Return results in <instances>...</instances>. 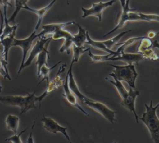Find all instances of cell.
Instances as JSON below:
<instances>
[{"mask_svg": "<svg viewBox=\"0 0 159 143\" xmlns=\"http://www.w3.org/2000/svg\"><path fill=\"white\" fill-rule=\"evenodd\" d=\"M145 59L143 55L140 53H125L123 52L120 55H119L114 57H109L107 60L112 61H122L125 62L127 64H133L135 63L137 65L139 63V62Z\"/></svg>", "mask_w": 159, "mask_h": 143, "instance_id": "5bb4252c", "label": "cell"}, {"mask_svg": "<svg viewBox=\"0 0 159 143\" xmlns=\"http://www.w3.org/2000/svg\"><path fill=\"white\" fill-rule=\"evenodd\" d=\"M71 35H72V34H71L70 32H68L66 30H64L63 29H60L52 34V39H55V40H58V39H64L68 37L71 36Z\"/></svg>", "mask_w": 159, "mask_h": 143, "instance_id": "f546056e", "label": "cell"}, {"mask_svg": "<svg viewBox=\"0 0 159 143\" xmlns=\"http://www.w3.org/2000/svg\"><path fill=\"white\" fill-rule=\"evenodd\" d=\"M40 121H41L43 123V128L48 132L57 134V132L61 133L70 142H71L70 138L68 136V134L66 132L67 127H63L60 126L57 121H55L53 119L51 118H47L45 116H43L40 119Z\"/></svg>", "mask_w": 159, "mask_h": 143, "instance_id": "30bf717a", "label": "cell"}, {"mask_svg": "<svg viewBox=\"0 0 159 143\" xmlns=\"http://www.w3.org/2000/svg\"><path fill=\"white\" fill-rule=\"evenodd\" d=\"M38 38L39 39L36 41V43L32 48L28 58H27V60H25L24 63V68L30 65L34 59L37 57V55L40 52L42 51L48 52V47L50 40L52 39V37H46L45 36H41Z\"/></svg>", "mask_w": 159, "mask_h": 143, "instance_id": "ba28073f", "label": "cell"}, {"mask_svg": "<svg viewBox=\"0 0 159 143\" xmlns=\"http://www.w3.org/2000/svg\"><path fill=\"white\" fill-rule=\"evenodd\" d=\"M61 62V61H60V62H58L57 63H56L54 65H53L52 67H48L47 65H43L41 68H40V73H39V75L38 76V78H40L42 76V79L40 81V82L37 84V85H39L40 83H41L44 80H46L47 81V85H48L49 83V73L50 72H51L52 70H53L54 68H55L58 64H60V63Z\"/></svg>", "mask_w": 159, "mask_h": 143, "instance_id": "603a6c76", "label": "cell"}, {"mask_svg": "<svg viewBox=\"0 0 159 143\" xmlns=\"http://www.w3.org/2000/svg\"><path fill=\"white\" fill-rule=\"evenodd\" d=\"M66 66V65L65 64V65H63L61 67H60V68H59L57 73L56 74L55 77L54 78V79L51 82H49L48 85H47V88L45 90V91L40 96H37L38 97V102L39 103L40 107V105H41V101L44 98H45L48 95V94H49L52 91L57 90L59 86H61L63 84L64 80L61 78L60 75L65 70V67Z\"/></svg>", "mask_w": 159, "mask_h": 143, "instance_id": "8fae6325", "label": "cell"}, {"mask_svg": "<svg viewBox=\"0 0 159 143\" xmlns=\"http://www.w3.org/2000/svg\"><path fill=\"white\" fill-rule=\"evenodd\" d=\"M75 25H77L78 32L76 34L73 35V43L76 46H83L86 40V32L87 30L81 26L80 24L75 22Z\"/></svg>", "mask_w": 159, "mask_h": 143, "instance_id": "ac0fdd59", "label": "cell"}, {"mask_svg": "<svg viewBox=\"0 0 159 143\" xmlns=\"http://www.w3.org/2000/svg\"><path fill=\"white\" fill-rule=\"evenodd\" d=\"M27 129V127H26L25 129H24L23 131H22L20 133L17 134H14V135L11 136L9 138H7L5 139V141H7V142H14V143H22V141L20 139V136L26 131V130Z\"/></svg>", "mask_w": 159, "mask_h": 143, "instance_id": "1f68e13d", "label": "cell"}, {"mask_svg": "<svg viewBox=\"0 0 159 143\" xmlns=\"http://www.w3.org/2000/svg\"><path fill=\"white\" fill-rule=\"evenodd\" d=\"M72 48H73V58L71 62L73 63L75 62H78L80 57L86 52H88L90 48H86L85 47L81 46L78 47L75 45V44H73L72 45Z\"/></svg>", "mask_w": 159, "mask_h": 143, "instance_id": "4316f807", "label": "cell"}, {"mask_svg": "<svg viewBox=\"0 0 159 143\" xmlns=\"http://www.w3.org/2000/svg\"><path fill=\"white\" fill-rule=\"evenodd\" d=\"M75 24L74 21L71 22H67L65 23H57V24H49L46 25H43L42 26V31L37 34L38 37H40L41 36H45L48 34H53L54 32L57 31L58 30L60 29H63L65 27Z\"/></svg>", "mask_w": 159, "mask_h": 143, "instance_id": "9a60e30c", "label": "cell"}, {"mask_svg": "<svg viewBox=\"0 0 159 143\" xmlns=\"http://www.w3.org/2000/svg\"><path fill=\"white\" fill-rule=\"evenodd\" d=\"M18 27H16L13 32L11 33V35L9 36L5 37L2 39H0L1 43L3 47V52H4V58L6 61H7V57H8V53L10 50V48L12 47V43L14 41V39L15 38L16 34V30Z\"/></svg>", "mask_w": 159, "mask_h": 143, "instance_id": "e0dca14e", "label": "cell"}, {"mask_svg": "<svg viewBox=\"0 0 159 143\" xmlns=\"http://www.w3.org/2000/svg\"><path fill=\"white\" fill-rule=\"evenodd\" d=\"M132 30H126V31H124V32H122L120 33H119V34H117V35H116L115 37L110 39H108V40H104V41H102V42L104 44V45L109 49H111L112 50V47L114 45H116L117 44V42L119 41V40L127 33L128 32H131Z\"/></svg>", "mask_w": 159, "mask_h": 143, "instance_id": "484cf974", "label": "cell"}, {"mask_svg": "<svg viewBox=\"0 0 159 143\" xmlns=\"http://www.w3.org/2000/svg\"><path fill=\"white\" fill-rule=\"evenodd\" d=\"M125 1H126V0H119L120 3V5H121V6H122V8L124 7V5H125Z\"/></svg>", "mask_w": 159, "mask_h": 143, "instance_id": "d590c367", "label": "cell"}, {"mask_svg": "<svg viewBox=\"0 0 159 143\" xmlns=\"http://www.w3.org/2000/svg\"><path fill=\"white\" fill-rule=\"evenodd\" d=\"M68 71L66 75L65 81L63 84V91L64 93L63 94V96L66 99L68 103L72 105L73 107L76 108L78 110H80L81 112H82L83 114H84L86 116H89V114L78 103L76 96L72 93L71 90L69 88L68 86Z\"/></svg>", "mask_w": 159, "mask_h": 143, "instance_id": "7c38bea8", "label": "cell"}, {"mask_svg": "<svg viewBox=\"0 0 159 143\" xmlns=\"http://www.w3.org/2000/svg\"><path fill=\"white\" fill-rule=\"evenodd\" d=\"M155 47L158 48V44L157 40H155L153 42L151 40V39L148 38L147 36H144L141 39V41L137 48V51L139 53H141L148 48Z\"/></svg>", "mask_w": 159, "mask_h": 143, "instance_id": "44dd1931", "label": "cell"}, {"mask_svg": "<svg viewBox=\"0 0 159 143\" xmlns=\"http://www.w3.org/2000/svg\"><path fill=\"white\" fill-rule=\"evenodd\" d=\"M5 122L8 130L12 131L14 134L17 133L19 124V118L17 116L8 114L6 118Z\"/></svg>", "mask_w": 159, "mask_h": 143, "instance_id": "d6986e66", "label": "cell"}, {"mask_svg": "<svg viewBox=\"0 0 159 143\" xmlns=\"http://www.w3.org/2000/svg\"><path fill=\"white\" fill-rule=\"evenodd\" d=\"M158 34V32H153V31H150L148 32L147 34V37L149 39H152L154 37H155V35Z\"/></svg>", "mask_w": 159, "mask_h": 143, "instance_id": "d6a6232c", "label": "cell"}, {"mask_svg": "<svg viewBox=\"0 0 159 143\" xmlns=\"http://www.w3.org/2000/svg\"><path fill=\"white\" fill-rule=\"evenodd\" d=\"M88 52V55L91 59V63H97V62L107 61L108 60V58L112 55V53H108L107 55H95L91 52L90 49Z\"/></svg>", "mask_w": 159, "mask_h": 143, "instance_id": "f1b7e54d", "label": "cell"}, {"mask_svg": "<svg viewBox=\"0 0 159 143\" xmlns=\"http://www.w3.org/2000/svg\"><path fill=\"white\" fill-rule=\"evenodd\" d=\"M144 36H141V37H132L129 39L128 40H127L126 41H125L123 43L120 44L121 45L116 50H115V53L113 55L111 56L110 57H116L119 55H120L121 53H122L123 52H124V50L125 48H127L128 46L132 45V44H134L135 42H136L137 40L141 39L142 38H143Z\"/></svg>", "mask_w": 159, "mask_h": 143, "instance_id": "cb8c5ba5", "label": "cell"}, {"mask_svg": "<svg viewBox=\"0 0 159 143\" xmlns=\"http://www.w3.org/2000/svg\"><path fill=\"white\" fill-rule=\"evenodd\" d=\"M36 32H37V30H35L34 29V30L32 32V33L28 37H27L25 39H17L14 38V39L12 46V47H19L22 50V61H21L19 68L17 71V74H20V73L21 72L22 69H24L23 65L25 61V58L27 55V53H28L29 51L30 50V49L31 48L32 44H33L34 41L35 40V39L38 38V35H37V34H36Z\"/></svg>", "mask_w": 159, "mask_h": 143, "instance_id": "52a82bcc", "label": "cell"}, {"mask_svg": "<svg viewBox=\"0 0 159 143\" xmlns=\"http://www.w3.org/2000/svg\"><path fill=\"white\" fill-rule=\"evenodd\" d=\"M109 76L113 78L114 80H112L107 77H106L105 80H107L110 83H111L116 88L119 95L121 98V104L127 110L133 113L135 116L136 122L139 123V116L136 113L135 108V102L137 96L140 95V92L137 90H135L134 89L130 87L129 91L127 90L125 86L122 83L121 81L118 80L113 75H109Z\"/></svg>", "mask_w": 159, "mask_h": 143, "instance_id": "7a4b0ae2", "label": "cell"}, {"mask_svg": "<svg viewBox=\"0 0 159 143\" xmlns=\"http://www.w3.org/2000/svg\"><path fill=\"white\" fill-rule=\"evenodd\" d=\"M80 101L84 105L99 113L111 124L114 123L116 111L111 109L104 103L90 99L86 96H84Z\"/></svg>", "mask_w": 159, "mask_h": 143, "instance_id": "8992f818", "label": "cell"}, {"mask_svg": "<svg viewBox=\"0 0 159 143\" xmlns=\"http://www.w3.org/2000/svg\"><path fill=\"white\" fill-rule=\"evenodd\" d=\"M15 1V9L12 14L11 16V17L8 19V22L13 23V24H15V19L16 18V16H17L18 13L19 12L20 10L22 9L23 6L27 4V2L29 0H14Z\"/></svg>", "mask_w": 159, "mask_h": 143, "instance_id": "d4e9b609", "label": "cell"}, {"mask_svg": "<svg viewBox=\"0 0 159 143\" xmlns=\"http://www.w3.org/2000/svg\"><path fill=\"white\" fill-rule=\"evenodd\" d=\"M159 103H158L155 106H153L152 100L150 101V104H145L146 111L142 114L141 118L139 119L142 121L147 127L153 142H159V120L157 115V109Z\"/></svg>", "mask_w": 159, "mask_h": 143, "instance_id": "277c9868", "label": "cell"}, {"mask_svg": "<svg viewBox=\"0 0 159 143\" xmlns=\"http://www.w3.org/2000/svg\"><path fill=\"white\" fill-rule=\"evenodd\" d=\"M140 53H141L143 55L144 58H147V59H149V60H153L158 59V55L155 52V51L153 49V48H148Z\"/></svg>", "mask_w": 159, "mask_h": 143, "instance_id": "4dcf8cb0", "label": "cell"}, {"mask_svg": "<svg viewBox=\"0 0 159 143\" xmlns=\"http://www.w3.org/2000/svg\"><path fill=\"white\" fill-rule=\"evenodd\" d=\"M130 0H126L124 7L122 8V11L119 21L116 26L111 30L103 35L104 37L113 33L119 29L122 28L128 21H143L147 22H158L159 16L157 14H147L140 12H134L136 9H131L129 7Z\"/></svg>", "mask_w": 159, "mask_h": 143, "instance_id": "6da1fadb", "label": "cell"}, {"mask_svg": "<svg viewBox=\"0 0 159 143\" xmlns=\"http://www.w3.org/2000/svg\"><path fill=\"white\" fill-rule=\"evenodd\" d=\"M34 124H33V126H32V131L30 132V135H29V138H28L27 140V142H34V140H33V138H32V130H33V129H34Z\"/></svg>", "mask_w": 159, "mask_h": 143, "instance_id": "836d02e7", "label": "cell"}, {"mask_svg": "<svg viewBox=\"0 0 159 143\" xmlns=\"http://www.w3.org/2000/svg\"><path fill=\"white\" fill-rule=\"evenodd\" d=\"M110 65L114 69L109 75H113L119 81H125L130 88L135 89V81L138 74L134 64H127L125 65L111 64Z\"/></svg>", "mask_w": 159, "mask_h": 143, "instance_id": "5b68a950", "label": "cell"}, {"mask_svg": "<svg viewBox=\"0 0 159 143\" xmlns=\"http://www.w3.org/2000/svg\"><path fill=\"white\" fill-rule=\"evenodd\" d=\"M2 2V6L3 5H7V6H12L11 3H9V0H1Z\"/></svg>", "mask_w": 159, "mask_h": 143, "instance_id": "e575fe53", "label": "cell"}, {"mask_svg": "<svg viewBox=\"0 0 159 143\" xmlns=\"http://www.w3.org/2000/svg\"><path fill=\"white\" fill-rule=\"evenodd\" d=\"M32 93H27L26 96L20 95H0V102L9 106H17L20 108V115H22L29 110L36 108L35 103L38 102V98Z\"/></svg>", "mask_w": 159, "mask_h": 143, "instance_id": "3957f363", "label": "cell"}, {"mask_svg": "<svg viewBox=\"0 0 159 143\" xmlns=\"http://www.w3.org/2000/svg\"><path fill=\"white\" fill-rule=\"evenodd\" d=\"M73 44V34H72L71 36L64 39L63 44H62L61 47H60L59 51L61 53L65 52L66 53V54L69 55L70 52V47L72 46Z\"/></svg>", "mask_w": 159, "mask_h": 143, "instance_id": "83f0119b", "label": "cell"}, {"mask_svg": "<svg viewBox=\"0 0 159 143\" xmlns=\"http://www.w3.org/2000/svg\"><path fill=\"white\" fill-rule=\"evenodd\" d=\"M0 15H1V25H0V36L2 32L3 26H4V19H3V14L0 9ZM3 47L1 43L0 40V75H1L4 78H7L8 80H11V78L9 75L8 69H7V64L8 62L4 58V52H3ZM2 86L0 83V93H1L2 90Z\"/></svg>", "mask_w": 159, "mask_h": 143, "instance_id": "4fadbf2b", "label": "cell"}, {"mask_svg": "<svg viewBox=\"0 0 159 143\" xmlns=\"http://www.w3.org/2000/svg\"><path fill=\"white\" fill-rule=\"evenodd\" d=\"M116 0H111L105 2H103L102 1H99L98 3H93L92 6L89 9L81 7V11L83 13L81 17L82 18H86L88 16H93L98 18V22H101L103 11L106 8L111 6L114 3L116 2Z\"/></svg>", "mask_w": 159, "mask_h": 143, "instance_id": "9c48e42d", "label": "cell"}, {"mask_svg": "<svg viewBox=\"0 0 159 143\" xmlns=\"http://www.w3.org/2000/svg\"><path fill=\"white\" fill-rule=\"evenodd\" d=\"M50 58V55H49V52H46V51H42L40 52L37 55V60L35 62V65H37V77L39 75L40 70L41 67L45 65H48L47 64V59Z\"/></svg>", "mask_w": 159, "mask_h": 143, "instance_id": "7402d4cb", "label": "cell"}, {"mask_svg": "<svg viewBox=\"0 0 159 143\" xmlns=\"http://www.w3.org/2000/svg\"><path fill=\"white\" fill-rule=\"evenodd\" d=\"M57 0H52L47 6L39 9H34V8H31L29 6H28L27 4H25V6H23L22 9H24L25 10H27L29 11H30L33 13H35V14L37 15L38 16V21H37V23L36 24V26L35 27V30H37L40 27V25L41 24L42 21L43 19V17H44V16L46 14V13L48 11V10L53 6V5L54 4V3L56 2Z\"/></svg>", "mask_w": 159, "mask_h": 143, "instance_id": "2e32d148", "label": "cell"}, {"mask_svg": "<svg viewBox=\"0 0 159 143\" xmlns=\"http://www.w3.org/2000/svg\"><path fill=\"white\" fill-rule=\"evenodd\" d=\"M85 44H89V45H91L93 48H97V49L104 51V52H106L107 53H112V55L115 53L114 50H112L107 48L104 45V44L102 42V41H98V40H93L91 38V37L89 36V34L88 31L86 32V40L85 42Z\"/></svg>", "mask_w": 159, "mask_h": 143, "instance_id": "ffe728a7", "label": "cell"}]
</instances>
